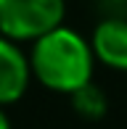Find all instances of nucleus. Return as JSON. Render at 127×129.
Here are the masks:
<instances>
[{
  "label": "nucleus",
  "instance_id": "obj_1",
  "mask_svg": "<svg viewBox=\"0 0 127 129\" xmlns=\"http://www.w3.org/2000/svg\"><path fill=\"white\" fill-rule=\"evenodd\" d=\"M32 77L50 92L72 95L74 90L93 82L95 55L90 40L69 26H58L32 42L29 53Z\"/></svg>",
  "mask_w": 127,
  "mask_h": 129
},
{
  "label": "nucleus",
  "instance_id": "obj_2",
  "mask_svg": "<svg viewBox=\"0 0 127 129\" xmlns=\"http://www.w3.org/2000/svg\"><path fill=\"white\" fill-rule=\"evenodd\" d=\"M66 0H0V34L13 42H34L64 24Z\"/></svg>",
  "mask_w": 127,
  "mask_h": 129
},
{
  "label": "nucleus",
  "instance_id": "obj_3",
  "mask_svg": "<svg viewBox=\"0 0 127 129\" xmlns=\"http://www.w3.org/2000/svg\"><path fill=\"white\" fill-rule=\"evenodd\" d=\"M32 79L29 55L19 48V42L0 34V108L24 98Z\"/></svg>",
  "mask_w": 127,
  "mask_h": 129
},
{
  "label": "nucleus",
  "instance_id": "obj_4",
  "mask_svg": "<svg viewBox=\"0 0 127 129\" xmlns=\"http://www.w3.org/2000/svg\"><path fill=\"white\" fill-rule=\"evenodd\" d=\"M95 61L114 71H127V21L124 19H103L98 21L90 37Z\"/></svg>",
  "mask_w": 127,
  "mask_h": 129
},
{
  "label": "nucleus",
  "instance_id": "obj_5",
  "mask_svg": "<svg viewBox=\"0 0 127 129\" xmlns=\"http://www.w3.org/2000/svg\"><path fill=\"white\" fill-rule=\"evenodd\" d=\"M69 100H72L74 113H77L79 119H85V121H98V119H103L106 111H109V100H106L103 90L95 82H88L85 87L74 90L72 95H69Z\"/></svg>",
  "mask_w": 127,
  "mask_h": 129
},
{
  "label": "nucleus",
  "instance_id": "obj_6",
  "mask_svg": "<svg viewBox=\"0 0 127 129\" xmlns=\"http://www.w3.org/2000/svg\"><path fill=\"white\" fill-rule=\"evenodd\" d=\"M0 129H11V119H8V113L3 108H0Z\"/></svg>",
  "mask_w": 127,
  "mask_h": 129
}]
</instances>
